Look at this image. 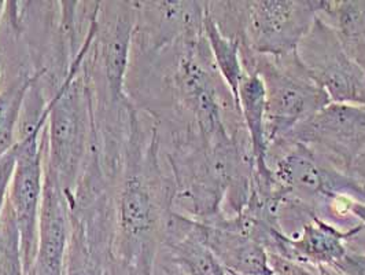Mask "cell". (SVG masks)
I'll use <instances>...</instances> for the list:
<instances>
[{
  "mask_svg": "<svg viewBox=\"0 0 365 275\" xmlns=\"http://www.w3.org/2000/svg\"><path fill=\"white\" fill-rule=\"evenodd\" d=\"M239 108L243 123L250 136L255 157V172L259 176H269L272 171L267 164V135H265V90L262 80L256 74H245L239 86Z\"/></svg>",
  "mask_w": 365,
  "mask_h": 275,
  "instance_id": "4fadbf2b",
  "label": "cell"
},
{
  "mask_svg": "<svg viewBox=\"0 0 365 275\" xmlns=\"http://www.w3.org/2000/svg\"><path fill=\"white\" fill-rule=\"evenodd\" d=\"M46 171V169H44ZM72 199L46 174L37 251L29 275H65L73 230Z\"/></svg>",
  "mask_w": 365,
  "mask_h": 275,
  "instance_id": "ba28073f",
  "label": "cell"
},
{
  "mask_svg": "<svg viewBox=\"0 0 365 275\" xmlns=\"http://www.w3.org/2000/svg\"><path fill=\"white\" fill-rule=\"evenodd\" d=\"M220 32L239 43L240 55L284 56L297 47L322 9V0L207 1Z\"/></svg>",
  "mask_w": 365,
  "mask_h": 275,
  "instance_id": "6da1fadb",
  "label": "cell"
},
{
  "mask_svg": "<svg viewBox=\"0 0 365 275\" xmlns=\"http://www.w3.org/2000/svg\"><path fill=\"white\" fill-rule=\"evenodd\" d=\"M38 74L22 76L0 89V156L17 144V129L28 92Z\"/></svg>",
  "mask_w": 365,
  "mask_h": 275,
  "instance_id": "9a60e30c",
  "label": "cell"
},
{
  "mask_svg": "<svg viewBox=\"0 0 365 275\" xmlns=\"http://www.w3.org/2000/svg\"><path fill=\"white\" fill-rule=\"evenodd\" d=\"M240 58L245 72L259 76L264 84L268 147L331 104L329 95L299 62L297 51L284 56L252 54Z\"/></svg>",
  "mask_w": 365,
  "mask_h": 275,
  "instance_id": "3957f363",
  "label": "cell"
},
{
  "mask_svg": "<svg viewBox=\"0 0 365 275\" xmlns=\"http://www.w3.org/2000/svg\"><path fill=\"white\" fill-rule=\"evenodd\" d=\"M312 149L342 172L365 149V105L331 102L283 138Z\"/></svg>",
  "mask_w": 365,
  "mask_h": 275,
  "instance_id": "52a82bcc",
  "label": "cell"
},
{
  "mask_svg": "<svg viewBox=\"0 0 365 275\" xmlns=\"http://www.w3.org/2000/svg\"><path fill=\"white\" fill-rule=\"evenodd\" d=\"M0 275H26L19 246V234L10 209L0 218Z\"/></svg>",
  "mask_w": 365,
  "mask_h": 275,
  "instance_id": "2e32d148",
  "label": "cell"
},
{
  "mask_svg": "<svg viewBox=\"0 0 365 275\" xmlns=\"http://www.w3.org/2000/svg\"><path fill=\"white\" fill-rule=\"evenodd\" d=\"M203 34L207 40L209 49L212 51L215 64L219 69L221 77L224 79L225 84L234 94L239 104V98H237L239 86L246 74L242 65L239 43L237 40H231L224 36L220 32L219 26L216 25L215 19H212V16L206 9V1H205V14H203Z\"/></svg>",
  "mask_w": 365,
  "mask_h": 275,
  "instance_id": "5bb4252c",
  "label": "cell"
},
{
  "mask_svg": "<svg viewBox=\"0 0 365 275\" xmlns=\"http://www.w3.org/2000/svg\"><path fill=\"white\" fill-rule=\"evenodd\" d=\"M138 169L121 184L117 202L120 245L128 261H135L142 274L151 275L158 241L163 242L165 223L172 211L173 191H161Z\"/></svg>",
  "mask_w": 365,
  "mask_h": 275,
  "instance_id": "277c9868",
  "label": "cell"
},
{
  "mask_svg": "<svg viewBox=\"0 0 365 275\" xmlns=\"http://www.w3.org/2000/svg\"><path fill=\"white\" fill-rule=\"evenodd\" d=\"M297 56L331 102L365 105V71L347 55L334 29L316 17Z\"/></svg>",
  "mask_w": 365,
  "mask_h": 275,
  "instance_id": "8992f818",
  "label": "cell"
},
{
  "mask_svg": "<svg viewBox=\"0 0 365 275\" xmlns=\"http://www.w3.org/2000/svg\"><path fill=\"white\" fill-rule=\"evenodd\" d=\"M133 22L128 13L120 11L114 19L101 28L98 21L99 40V59L108 84L111 101L121 102L124 98V80L128 68L130 39Z\"/></svg>",
  "mask_w": 365,
  "mask_h": 275,
  "instance_id": "8fae6325",
  "label": "cell"
},
{
  "mask_svg": "<svg viewBox=\"0 0 365 275\" xmlns=\"http://www.w3.org/2000/svg\"><path fill=\"white\" fill-rule=\"evenodd\" d=\"M201 237L230 275H274L269 254L240 215L197 221Z\"/></svg>",
  "mask_w": 365,
  "mask_h": 275,
  "instance_id": "9c48e42d",
  "label": "cell"
},
{
  "mask_svg": "<svg viewBox=\"0 0 365 275\" xmlns=\"http://www.w3.org/2000/svg\"><path fill=\"white\" fill-rule=\"evenodd\" d=\"M317 17L334 29L347 55L365 71V0H322Z\"/></svg>",
  "mask_w": 365,
  "mask_h": 275,
  "instance_id": "7c38bea8",
  "label": "cell"
},
{
  "mask_svg": "<svg viewBox=\"0 0 365 275\" xmlns=\"http://www.w3.org/2000/svg\"><path fill=\"white\" fill-rule=\"evenodd\" d=\"M96 32L98 21L92 19L87 37L76 53L63 83L47 104L44 169L71 199L78 172L87 157L91 134V98L81 77V65Z\"/></svg>",
  "mask_w": 365,
  "mask_h": 275,
  "instance_id": "7a4b0ae2",
  "label": "cell"
},
{
  "mask_svg": "<svg viewBox=\"0 0 365 275\" xmlns=\"http://www.w3.org/2000/svg\"><path fill=\"white\" fill-rule=\"evenodd\" d=\"M350 174L357 178L360 182L365 184V149L361 151V154L356 159V161L351 165Z\"/></svg>",
  "mask_w": 365,
  "mask_h": 275,
  "instance_id": "ac0fdd59",
  "label": "cell"
},
{
  "mask_svg": "<svg viewBox=\"0 0 365 275\" xmlns=\"http://www.w3.org/2000/svg\"><path fill=\"white\" fill-rule=\"evenodd\" d=\"M163 244L172 264L184 275H228L219 259L202 239L197 220L170 211Z\"/></svg>",
  "mask_w": 365,
  "mask_h": 275,
  "instance_id": "30bf717a",
  "label": "cell"
},
{
  "mask_svg": "<svg viewBox=\"0 0 365 275\" xmlns=\"http://www.w3.org/2000/svg\"><path fill=\"white\" fill-rule=\"evenodd\" d=\"M0 74H1V69H0Z\"/></svg>",
  "mask_w": 365,
  "mask_h": 275,
  "instance_id": "44dd1931",
  "label": "cell"
},
{
  "mask_svg": "<svg viewBox=\"0 0 365 275\" xmlns=\"http://www.w3.org/2000/svg\"><path fill=\"white\" fill-rule=\"evenodd\" d=\"M4 4H6V3L0 0V19L3 17V11H4V9H6V6H4Z\"/></svg>",
  "mask_w": 365,
  "mask_h": 275,
  "instance_id": "ffe728a7",
  "label": "cell"
},
{
  "mask_svg": "<svg viewBox=\"0 0 365 275\" xmlns=\"http://www.w3.org/2000/svg\"><path fill=\"white\" fill-rule=\"evenodd\" d=\"M47 120L48 106L46 105L32 127L17 141L19 157L6 204L19 230L21 256L26 275L31 273L36 256L38 218L46 175L44 129Z\"/></svg>",
  "mask_w": 365,
  "mask_h": 275,
  "instance_id": "5b68a950",
  "label": "cell"
},
{
  "mask_svg": "<svg viewBox=\"0 0 365 275\" xmlns=\"http://www.w3.org/2000/svg\"><path fill=\"white\" fill-rule=\"evenodd\" d=\"M350 211H351V214L365 226V204H361V202H353V204L350 205Z\"/></svg>",
  "mask_w": 365,
  "mask_h": 275,
  "instance_id": "d6986e66",
  "label": "cell"
},
{
  "mask_svg": "<svg viewBox=\"0 0 365 275\" xmlns=\"http://www.w3.org/2000/svg\"><path fill=\"white\" fill-rule=\"evenodd\" d=\"M17 157H19L17 144L11 147L7 153L0 156V218H1L6 204H7L10 184H11V179L14 175L16 164H17Z\"/></svg>",
  "mask_w": 365,
  "mask_h": 275,
  "instance_id": "e0dca14e",
  "label": "cell"
}]
</instances>
